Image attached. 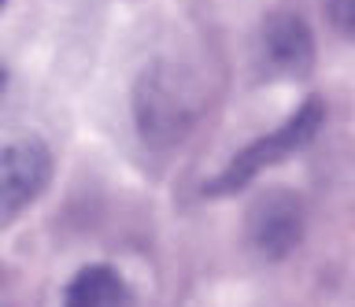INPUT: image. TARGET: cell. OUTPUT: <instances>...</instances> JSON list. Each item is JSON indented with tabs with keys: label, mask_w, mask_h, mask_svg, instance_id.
I'll use <instances>...</instances> for the list:
<instances>
[{
	"label": "cell",
	"mask_w": 355,
	"mask_h": 307,
	"mask_svg": "<svg viewBox=\"0 0 355 307\" xmlns=\"http://www.w3.org/2000/svg\"><path fill=\"white\" fill-rule=\"evenodd\" d=\"M259 41H263V52L266 60L274 63V71L288 74V78H300L315 67V30L307 26L304 15L288 12V8H277L263 19L259 26Z\"/></svg>",
	"instance_id": "obj_5"
},
{
	"label": "cell",
	"mask_w": 355,
	"mask_h": 307,
	"mask_svg": "<svg viewBox=\"0 0 355 307\" xmlns=\"http://www.w3.org/2000/svg\"><path fill=\"white\" fill-rule=\"evenodd\" d=\"M307 237V200L296 189H263L244 211V240L259 259L282 263Z\"/></svg>",
	"instance_id": "obj_3"
},
{
	"label": "cell",
	"mask_w": 355,
	"mask_h": 307,
	"mask_svg": "<svg viewBox=\"0 0 355 307\" xmlns=\"http://www.w3.org/2000/svg\"><path fill=\"white\" fill-rule=\"evenodd\" d=\"M63 307H133V292L115 267H107V263H85L67 281Z\"/></svg>",
	"instance_id": "obj_6"
},
{
	"label": "cell",
	"mask_w": 355,
	"mask_h": 307,
	"mask_svg": "<svg viewBox=\"0 0 355 307\" xmlns=\"http://www.w3.org/2000/svg\"><path fill=\"white\" fill-rule=\"evenodd\" d=\"M326 19L340 37L355 41V0H326Z\"/></svg>",
	"instance_id": "obj_7"
},
{
	"label": "cell",
	"mask_w": 355,
	"mask_h": 307,
	"mask_svg": "<svg viewBox=\"0 0 355 307\" xmlns=\"http://www.w3.org/2000/svg\"><path fill=\"white\" fill-rule=\"evenodd\" d=\"M52 148L41 137L0 141V211H22L52 185Z\"/></svg>",
	"instance_id": "obj_4"
},
{
	"label": "cell",
	"mask_w": 355,
	"mask_h": 307,
	"mask_svg": "<svg viewBox=\"0 0 355 307\" xmlns=\"http://www.w3.org/2000/svg\"><path fill=\"white\" fill-rule=\"evenodd\" d=\"M4 4H8V0H0V8H4Z\"/></svg>",
	"instance_id": "obj_9"
},
{
	"label": "cell",
	"mask_w": 355,
	"mask_h": 307,
	"mask_svg": "<svg viewBox=\"0 0 355 307\" xmlns=\"http://www.w3.org/2000/svg\"><path fill=\"white\" fill-rule=\"evenodd\" d=\"M130 115L144 148L171 152L193 137L200 115H204V89L182 63L152 60L133 78Z\"/></svg>",
	"instance_id": "obj_1"
},
{
	"label": "cell",
	"mask_w": 355,
	"mask_h": 307,
	"mask_svg": "<svg viewBox=\"0 0 355 307\" xmlns=\"http://www.w3.org/2000/svg\"><path fill=\"white\" fill-rule=\"evenodd\" d=\"M4 85H8V71L0 67V96H4Z\"/></svg>",
	"instance_id": "obj_8"
},
{
	"label": "cell",
	"mask_w": 355,
	"mask_h": 307,
	"mask_svg": "<svg viewBox=\"0 0 355 307\" xmlns=\"http://www.w3.org/2000/svg\"><path fill=\"white\" fill-rule=\"evenodd\" d=\"M322 123H326V100L322 96H307L282 126H274L270 134L248 141L215 178L204 182V196H237L252 185V178H259L266 167L293 159L296 152H304L311 141L318 137Z\"/></svg>",
	"instance_id": "obj_2"
}]
</instances>
